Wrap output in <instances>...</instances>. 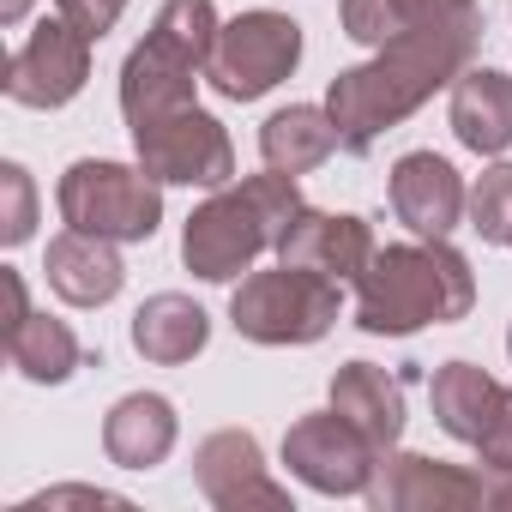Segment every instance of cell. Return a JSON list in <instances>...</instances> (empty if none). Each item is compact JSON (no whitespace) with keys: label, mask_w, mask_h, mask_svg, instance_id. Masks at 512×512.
Returning <instances> with one entry per match:
<instances>
[{"label":"cell","mask_w":512,"mask_h":512,"mask_svg":"<svg viewBox=\"0 0 512 512\" xmlns=\"http://www.w3.org/2000/svg\"><path fill=\"white\" fill-rule=\"evenodd\" d=\"M476 49V13H452V19H422L410 31H398L392 43H380V55L344 79H332V121L344 133V151H368L392 121H404L410 109H422L446 79L464 73Z\"/></svg>","instance_id":"6da1fadb"},{"label":"cell","mask_w":512,"mask_h":512,"mask_svg":"<svg viewBox=\"0 0 512 512\" xmlns=\"http://www.w3.org/2000/svg\"><path fill=\"white\" fill-rule=\"evenodd\" d=\"M476 284L470 266L446 241H410V247H386L368 260V272L356 278V326L362 332H386L404 338L416 326H446L464 320Z\"/></svg>","instance_id":"7a4b0ae2"},{"label":"cell","mask_w":512,"mask_h":512,"mask_svg":"<svg viewBox=\"0 0 512 512\" xmlns=\"http://www.w3.org/2000/svg\"><path fill=\"white\" fill-rule=\"evenodd\" d=\"M302 211V193H296V175H253L241 187H223L217 199H205L193 217H187V235H181V260L223 284L235 272H247L266 247L284 241L290 217Z\"/></svg>","instance_id":"3957f363"},{"label":"cell","mask_w":512,"mask_h":512,"mask_svg":"<svg viewBox=\"0 0 512 512\" xmlns=\"http://www.w3.org/2000/svg\"><path fill=\"white\" fill-rule=\"evenodd\" d=\"M229 320L253 344H314L338 320V284L320 278V272H302V266L253 272L235 290Z\"/></svg>","instance_id":"277c9868"},{"label":"cell","mask_w":512,"mask_h":512,"mask_svg":"<svg viewBox=\"0 0 512 512\" xmlns=\"http://www.w3.org/2000/svg\"><path fill=\"white\" fill-rule=\"evenodd\" d=\"M61 217L73 229H91V235H109V241H145L163 217V193H157V175L139 163H73L61 175Z\"/></svg>","instance_id":"5b68a950"},{"label":"cell","mask_w":512,"mask_h":512,"mask_svg":"<svg viewBox=\"0 0 512 512\" xmlns=\"http://www.w3.org/2000/svg\"><path fill=\"white\" fill-rule=\"evenodd\" d=\"M296 61H302V25H290L284 13H241L235 25L217 31L205 79L223 97L253 103V97H266L278 79H290Z\"/></svg>","instance_id":"8992f818"},{"label":"cell","mask_w":512,"mask_h":512,"mask_svg":"<svg viewBox=\"0 0 512 512\" xmlns=\"http://www.w3.org/2000/svg\"><path fill=\"white\" fill-rule=\"evenodd\" d=\"M284 464L320 494H368V482L380 470V446L344 410H314L290 428Z\"/></svg>","instance_id":"52a82bcc"},{"label":"cell","mask_w":512,"mask_h":512,"mask_svg":"<svg viewBox=\"0 0 512 512\" xmlns=\"http://www.w3.org/2000/svg\"><path fill=\"white\" fill-rule=\"evenodd\" d=\"M85 73H91V37L73 19H49V25H37L13 49V61H7V97L25 103V109H61V103L79 97Z\"/></svg>","instance_id":"ba28073f"},{"label":"cell","mask_w":512,"mask_h":512,"mask_svg":"<svg viewBox=\"0 0 512 512\" xmlns=\"http://www.w3.org/2000/svg\"><path fill=\"white\" fill-rule=\"evenodd\" d=\"M139 163L157 175V181H187V187H223L235 175V151L223 139V127L211 115H199L193 103L139 127Z\"/></svg>","instance_id":"9c48e42d"},{"label":"cell","mask_w":512,"mask_h":512,"mask_svg":"<svg viewBox=\"0 0 512 512\" xmlns=\"http://www.w3.org/2000/svg\"><path fill=\"white\" fill-rule=\"evenodd\" d=\"M278 253H284V266H302V272H320V278L344 284V278H362V272H368L374 235H368L362 217H332V211H308V205H302V211L290 217Z\"/></svg>","instance_id":"30bf717a"},{"label":"cell","mask_w":512,"mask_h":512,"mask_svg":"<svg viewBox=\"0 0 512 512\" xmlns=\"http://www.w3.org/2000/svg\"><path fill=\"white\" fill-rule=\"evenodd\" d=\"M193 476H199V488H205V500H217V506H290V494L266 476V464H260V440L253 434H241V428H223V434H211L205 446H199V458H193Z\"/></svg>","instance_id":"8fae6325"},{"label":"cell","mask_w":512,"mask_h":512,"mask_svg":"<svg viewBox=\"0 0 512 512\" xmlns=\"http://www.w3.org/2000/svg\"><path fill=\"white\" fill-rule=\"evenodd\" d=\"M392 211L416 235L446 241L458 229V217H464V181H458V169L446 157H434V151L398 157V169H392Z\"/></svg>","instance_id":"7c38bea8"},{"label":"cell","mask_w":512,"mask_h":512,"mask_svg":"<svg viewBox=\"0 0 512 512\" xmlns=\"http://www.w3.org/2000/svg\"><path fill=\"white\" fill-rule=\"evenodd\" d=\"M193 73L199 67L187 55H175L157 37H145L127 55V73H121V109L133 121V133L151 127V121H163V115H175V109H187L193 103Z\"/></svg>","instance_id":"4fadbf2b"},{"label":"cell","mask_w":512,"mask_h":512,"mask_svg":"<svg viewBox=\"0 0 512 512\" xmlns=\"http://www.w3.org/2000/svg\"><path fill=\"white\" fill-rule=\"evenodd\" d=\"M121 253L109 235H91V229H73L49 241V290L73 308H103L115 290H121Z\"/></svg>","instance_id":"5bb4252c"},{"label":"cell","mask_w":512,"mask_h":512,"mask_svg":"<svg viewBox=\"0 0 512 512\" xmlns=\"http://www.w3.org/2000/svg\"><path fill=\"white\" fill-rule=\"evenodd\" d=\"M368 494L380 506H476L482 476H464V470L428 464V458H386L380 452V476L368 482Z\"/></svg>","instance_id":"9a60e30c"},{"label":"cell","mask_w":512,"mask_h":512,"mask_svg":"<svg viewBox=\"0 0 512 512\" xmlns=\"http://www.w3.org/2000/svg\"><path fill=\"white\" fill-rule=\"evenodd\" d=\"M452 133L482 157L506 151L512 145V79L488 73V67L458 73V85H452Z\"/></svg>","instance_id":"2e32d148"},{"label":"cell","mask_w":512,"mask_h":512,"mask_svg":"<svg viewBox=\"0 0 512 512\" xmlns=\"http://www.w3.org/2000/svg\"><path fill=\"white\" fill-rule=\"evenodd\" d=\"M103 446H109V458H115L121 470H151V464H163L169 446H175V410H169V398H157V392L121 398V404L109 410V422H103Z\"/></svg>","instance_id":"e0dca14e"},{"label":"cell","mask_w":512,"mask_h":512,"mask_svg":"<svg viewBox=\"0 0 512 512\" xmlns=\"http://www.w3.org/2000/svg\"><path fill=\"white\" fill-rule=\"evenodd\" d=\"M332 410H344L380 452H392L404 434V386L386 380V368H374V362H350L332 380Z\"/></svg>","instance_id":"ac0fdd59"},{"label":"cell","mask_w":512,"mask_h":512,"mask_svg":"<svg viewBox=\"0 0 512 512\" xmlns=\"http://www.w3.org/2000/svg\"><path fill=\"white\" fill-rule=\"evenodd\" d=\"M338 145H344V133H338L332 109H314V103L278 109V115L266 121V133H260L266 169H278V175H308V169H320Z\"/></svg>","instance_id":"d6986e66"},{"label":"cell","mask_w":512,"mask_h":512,"mask_svg":"<svg viewBox=\"0 0 512 512\" xmlns=\"http://www.w3.org/2000/svg\"><path fill=\"white\" fill-rule=\"evenodd\" d=\"M205 338H211V320H205V308H193L187 296H151V302L133 314V344H139V356H151V362H163V368L199 356Z\"/></svg>","instance_id":"ffe728a7"},{"label":"cell","mask_w":512,"mask_h":512,"mask_svg":"<svg viewBox=\"0 0 512 512\" xmlns=\"http://www.w3.org/2000/svg\"><path fill=\"white\" fill-rule=\"evenodd\" d=\"M500 392H506V386H494L482 368H470V362H446V368L434 374V416H440V428H446L452 440L476 446L482 428L494 422Z\"/></svg>","instance_id":"44dd1931"},{"label":"cell","mask_w":512,"mask_h":512,"mask_svg":"<svg viewBox=\"0 0 512 512\" xmlns=\"http://www.w3.org/2000/svg\"><path fill=\"white\" fill-rule=\"evenodd\" d=\"M7 356L25 380H67L79 368V338L61 326V320H43V314H25L13 332H7Z\"/></svg>","instance_id":"7402d4cb"},{"label":"cell","mask_w":512,"mask_h":512,"mask_svg":"<svg viewBox=\"0 0 512 512\" xmlns=\"http://www.w3.org/2000/svg\"><path fill=\"white\" fill-rule=\"evenodd\" d=\"M217 31H223V25H217V13H211V0H163V13H157V25H151V37H157L163 49L187 55L193 67L211 61Z\"/></svg>","instance_id":"603a6c76"},{"label":"cell","mask_w":512,"mask_h":512,"mask_svg":"<svg viewBox=\"0 0 512 512\" xmlns=\"http://www.w3.org/2000/svg\"><path fill=\"white\" fill-rule=\"evenodd\" d=\"M470 217H476V235L482 241H512V163L488 169L470 187Z\"/></svg>","instance_id":"cb8c5ba5"},{"label":"cell","mask_w":512,"mask_h":512,"mask_svg":"<svg viewBox=\"0 0 512 512\" xmlns=\"http://www.w3.org/2000/svg\"><path fill=\"white\" fill-rule=\"evenodd\" d=\"M344 31L356 37V43H392L398 31H410V19H404V0H344Z\"/></svg>","instance_id":"d4e9b609"},{"label":"cell","mask_w":512,"mask_h":512,"mask_svg":"<svg viewBox=\"0 0 512 512\" xmlns=\"http://www.w3.org/2000/svg\"><path fill=\"white\" fill-rule=\"evenodd\" d=\"M0 187H7V247H19V241L31 235V211H37L31 175H25L19 163H7V169H0Z\"/></svg>","instance_id":"484cf974"},{"label":"cell","mask_w":512,"mask_h":512,"mask_svg":"<svg viewBox=\"0 0 512 512\" xmlns=\"http://www.w3.org/2000/svg\"><path fill=\"white\" fill-rule=\"evenodd\" d=\"M476 452H482V464H488V470L512 476V392H500V404H494V422L482 428Z\"/></svg>","instance_id":"4316f807"},{"label":"cell","mask_w":512,"mask_h":512,"mask_svg":"<svg viewBox=\"0 0 512 512\" xmlns=\"http://www.w3.org/2000/svg\"><path fill=\"white\" fill-rule=\"evenodd\" d=\"M121 7H127V0H61V19H73V25L97 43V37L121 19Z\"/></svg>","instance_id":"83f0119b"},{"label":"cell","mask_w":512,"mask_h":512,"mask_svg":"<svg viewBox=\"0 0 512 512\" xmlns=\"http://www.w3.org/2000/svg\"><path fill=\"white\" fill-rule=\"evenodd\" d=\"M452 13H470V0H404V19L422 25V19H452Z\"/></svg>","instance_id":"f1b7e54d"},{"label":"cell","mask_w":512,"mask_h":512,"mask_svg":"<svg viewBox=\"0 0 512 512\" xmlns=\"http://www.w3.org/2000/svg\"><path fill=\"white\" fill-rule=\"evenodd\" d=\"M25 7H31V0H0V19L19 25V19H25Z\"/></svg>","instance_id":"f546056e"}]
</instances>
